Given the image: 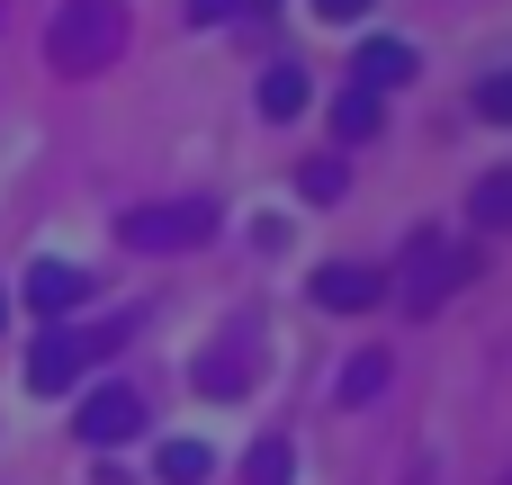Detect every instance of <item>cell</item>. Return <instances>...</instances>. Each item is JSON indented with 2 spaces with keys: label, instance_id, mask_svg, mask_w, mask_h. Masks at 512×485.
I'll return each instance as SVG.
<instances>
[{
  "label": "cell",
  "instance_id": "7",
  "mask_svg": "<svg viewBox=\"0 0 512 485\" xmlns=\"http://www.w3.org/2000/svg\"><path fill=\"white\" fill-rule=\"evenodd\" d=\"M81 297H90V270H72V261H36L27 270V306L36 315H72Z\"/></svg>",
  "mask_w": 512,
  "mask_h": 485
},
{
  "label": "cell",
  "instance_id": "5",
  "mask_svg": "<svg viewBox=\"0 0 512 485\" xmlns=\"http://www.w3.org/2000/svg\"><path fill=\"white\" fill-rule=\"evenodd\" d=\"M387 297V270H369V261H324L315 270V306L324 315H360V306H378Z\"/></svg>",
  "mask_w": 512,
  "mask_h": 485
},
{
  "label": "cell",
  "instance_id": "16",
  "mask_svg": "<svg viewBox=\"0 0 512 485\" xmlns=\"http://www.w3.org/2000/svg\"><path fill=\"white\" fill-rule=\"evenodd\" d=\"M477 117H495V126H512V72H495V81H477Z\"/></svg>",
  "mask_w": 512,
  "mask_h": 485
},
{
  "label": "cell",
  "instance_id": "12",
  "mask_svg": "<svg viewBox=\"0 0 512 485\" xmlns=\"http://www.w3.org/2000/svg\"><path fill=\"white\" fill-rule=\"evenodd\" d=\"M387 378H396V360H387V351H360V360L342 369V405H378Z\"/></svg>",
  "mask_w": 512,
  "mask_h": 485
},
{
  "label": "cell",
  "instance_id": "17",
  "mask_svg": "<svg viewBox=\"0 0 512 485\" xmlns=\"http://www.w3.org/2000/svg\"><path fill=\"white\" fill-rule=\"evenodd\" d=\"M315 9H324V18H369L378 0H315Z\"/></svg>",
  "mask_w": 512,
  "mask_h": 485
},
{
  "label": "cell",
  "instance_id": "4",
  "mask_svg": "<svg viewBox=\"0 0 512 485\" xmlns=\"http://www.w3.org/2000/svg\"><path fill=\"white\" fill-rule=\"evenodd\" d=\"M108 342H126V324H108V333H90V342H81V333H45V342L27 351V387H36V396H63Z\"/></svg>",
  "mask_w": 512,
  "mask_h": 485
},
{
  "label": "cell",
  "instance_id": "13",
  "mask_svg": "<svg viewBox=\"0 0 512 485\" xmlns=\"http://www.w3.org/2000/svg\"><path fill=\"white\" fill-rule=\"evenodd\" d=\"M297 189H306L315 207H333V198L351 189V171H342V153H315V162H297Z\"/></svg>",
  "mask_w": 512,
  "mask_h": 485
},
{
  "label": "cell",
  "instance_id": "18",
  "mask_svg": "<svg viewBox=\"0 0 512 485\" xmlns=\"http://www.w3.org/2000/svg\"><path fill=\"white\" fill-rule=\"evenodd\" d=\"M0 315H9V297H0Z\"/></svg>",
  "mask_w": 512,
  "mask_h": 485
},
{
  "label": "cell",
  "instance_id": "3",
  "mask_svg": "<svg viewBox=\"0 0 512 485\" xmlns=\"http://www.w3.org/2000/svg\"><path fill=\"white\" fill-rule=\"evenodd\" d=\"M135 252H189V243H207L216 234V207L207 198H171V207H135L126 225H117Z\"/></svg>",
  "mask_w": 512,
  "mask_h": 485
},
{
  "label": "cell",
  "instance_id": "15",
  "mask_svg": "<svg viewBox=\"0 0 512 485\" xmlns=\"http://www.w3.org/2000/svg\"><path fill=\"white\" fill-rule=\"evenodd\" d=\"M297 477V450H288V441H261V450H252V485H288Z\"/></svg>",
  "mask_w": 512,
  "mask_h": 485
},
{
  "label": "cell",
  "instance_id": "9",
  "mask_svg": "<svg viewBox=\"0 0 512 485\" xmlns=\"http://www.w3.org/2000/svg\"><path fill=\"white\" fill-rule=\"evenodd\" d=\"M468 225H477V234H512V171H486V180L468 189Z\"/></svg>",
  "mask_w": 512,
  "mask_h": 485
},
{
  "label": "cell",
  "instance_id": "10",
  "mask_svg": "<svg viewBox=\"0 0 512 485\" xmlns=\"http://www.w3.org/2000/svg\"><path fill=\"white\" fill-rule=\"evenodd\" d=\"M306 99H315V90H306V63H270V72H261V117H279V126H288Z\"/></svg>",
  "mask_w": 512,
  "mask_h": 485
},
{
  "label": "cell",
  "instance_id": "2",
  "mask_svg": "<svg viewBox=\"0 0 512 485\" xmlns=\"http://www.w3.org/2000/svg\"><path fill=\"white\" fill-rule=\"evenodd\" d=\"M468 270H477L468 243H450V234H414V243H405V279H387V288L405 297V315H441L450 288H468Z\"/></svg>",
  "mask_w": 512,
  "mask_h": 485
},
{
  "label": "cell",
  "instance_id": "8",
  "mask_svg": "<svg viewBox=\"0 0 512 485\" xmlns=\"http://www.w3.org/2000/svg\"><path fill=\"white\" fill-rule=\"evenodd\" d=\"M351 72H360V90H396V81H414V45H396V36H369Z\"/></svg>",
  "mask_w": 512,
  "mask_h": 485
},
{
  "label": "cell",
  "instance_id": "11",
  "mask_svg": "<svg viewBox=\"0 0 512 485\" xmlns=\"http://www.w3.org/2000/svg\"><path fill=\"white\" fill-rule=\"evenodd\" d=\"M378 126H387V99H378V90H351V99H333V135H342V144H369Z\"/></svg>",
  "mask_w": 512,
  "mask_h": 485
},
{
  "label": "cell",
  "instance_id": "1",
  "mask_svg": "<svg viewBox=\"0 0 512 485\" xmlns=\"http://www.w3.org/2000/svg\"><path fill=\"white\" fill-rule=\"evenodd\" d=\"M117 45H126V9H117V0H63L54 27H45V63H54L63 81L117 63Z\"/></svg>",
  "mask_w": 512,
  "mask_h": 485
},
{
  "label": "cell",
  "instance_id": "14",
  "mask_svg": "<svg viewBox=\"0 0 512 485\" xmlns=\"http://www.w3.org/2000/svg\"><path fill=\"white\" fill-rule=\"evenodd\" d=\"M153 468H162L171 485H207V468H216V450H207V441H171V450H162Z\"/></svg>",
  "mask_w": 512,
  "mask_h": 485
},
{
  "label": "cell",
  "instance_id": "6",
  "mask_svg": "<svg viewBox=\"0 0 512 485\" xmlns=\"http://www.w3.org/2000/svg\"><path fill=\"white\" fill-rule=\"evenodd\" d=\"M144 432V396L135 387H99L90 405H81V441L90 450H117V441H135Z\"/></svg>",
  "mask_w": 512,
  "mask_h": 485
}]
</instances>
